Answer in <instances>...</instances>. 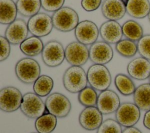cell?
Masks as SVG:
<instances>
[{
    "instance_id": "6da1fadb",
    "label": "cell",
    "mask_w": 150,
    "mask_h": 133,
    "mask_svg": "<svg viewBox=\"0 0 150 133\" xmlns=\"http://www.w3.org/2000/svg\"><path fill=\"white\" fill-rule=\"evenodd\" d=\"M63 84L67 91L72 93H79L88 83L87 73L80 66H71L63 75Z\"/></svg>"
},
{
    "instance_id": "7a4b0ae2",
    "label": "cell",
    "mask_w": 150,
    "mask_h": 133,
    "mask_svg": "<svg viewBox=\"0 0 150 133\" xmlns=\"http://www.w3.org/2000/svg\"><path fill=\"white\" fill-rule=\"evenodd\" d=\"M40 66L33 58L25 57L19 60L15 66L17 78L25 84H32L40 76Z\"/></svg>"
},
{
    "instance_id": "3957f363",
    "label": "cell",
    "mask_w": 150,
    "mask_h": 133,
    "mask_svg": "<svg viewBox=\"0 0 150 133\" xmlns=\"http://www.w3.org/2000/svg\"><path fill=\"white\" fill-rule=\"evenodd\" d=\"M52 18L54 28L62 32L74 30L80 22L77 12L69 6H63L53 12Z\"/></svg>"
},
{
    "instance_id": "277c9868",
    "label": "cell",
    "mask_w": 150,
    "mask_h": 133,
    "mask_svg": "<svg viewBox=\"0 0 150 133\" xmlns=\"http://www.w3.org/2000/svg\"><path fill=\"white\" fill-rule=\"evenodd\" d=\"M87 76L90 86L100 92L108 89L112 81L110 71L104 65H91L87 70Z\"/></svg>"
},
{
    "instance_id": "5b68a950",
    "label": "cell",
    "mask_w": 150,
    "mask_h": 133,
    "mask_svg": "<svg viewBox=\"0 0 150 133\" xmlns=\"http://www.w3.org/2000/svg\"><path fill=\"white\" fill-rule=\"evenodd\" d=\"M20 110L25 116L31 119H36L49 113L40 96L33 92H28L23 95Z\"/></svg>"
},
{
    "instance_id": "8992f818",
    "label": "cell",
    "mask_w": 150,
    "mask_h": 133,
    "mask_svg": "<svg viewBox=\"0 0 150 133\" xmlns=\"http://www.w3.org/2000/svg\"><path fill=\"white\" fill-rule=\"evenodd\" d=\"M45 103L47 111L57 118L67 117L71 109L69 99L64 94L58 92L47 96Z\"/></svg>"
},
{
    "instance_id": "52a82bcc",
    "label": "cell",
    "mask_w": 150,
    "mask_h": 133,
    "mask_svg": "<svg viewBox=\"0 0 150 133\" xmlns=\"http://www.w3.org/2000/svg\"><path fill=\"white\" fill-rule=\"evenodd\" d=\"M42 59L47 66L54 68L59 66L65 59V49L62 43L57 40L46 43L42 52Z\"/></svg>"
},
{
    "instance_id": "ba28073f",
    "label": "cell",
    "mask_w": 150,
    "mask_h": 133,
    "mask_svg": "<svg viewBox=\"0 0 150 133\" xmlns=\"http://www.w3.org/2000/svg\"><path fill=\"white\" fill-rule=\"evenodd\" d=\"M27 24L29 32L38 37L49 35L54 28L52 17L43 12H39L29 18Z\"/></svg>"
},
{
    "instance_id": "9c48e42d",
    "label": "cell",
    "mask_w": 150,
    "mask_h": 133,
    "mask_svg": "<svg viewBox=\"0 0 150 133\" xmlns=\"http://www.w3.org/2000/svg\"><path fill=\"white\" fill-rule=\"evenodd\" d=\"M23 99L21 91L14 86H6L0 90V109L6 113L20 108Z\"/></svg>"
},
{
    "instance_id": "30bf717a",
    "label": "cell",
    "mask_w": 150,
    "mask_h": 133,
    "mask_svg": "<svg viewBox=\"0 0 150 133\" xmlns=\"http://www.w3.org/2000/svg\"><path fill=\"white\" fill-rule=\"evenodd\" d=\"M99 35L100 31L97 24L88 20L80 22L74 29L77 41L86 46H91L96 42Z\"/></svg>"
},
{
    "instance_id": "8fae6325",
    "label": "cell",
    "mask_w": 150,
    "mask_h": 133,
    "mask_svg": "<svg viewBox=\"0 0 150 133\" xmlns=\"http://www.w3.org/2000/svg\"><path fill=\"white\" fill-rule=\"evenodd\" d=\"M140 116L139 107L135 103L129 102L121 104L115 111L116 120L125 128L134 127L138 122Z\"/></svg>"
},
{
    "instance_id": "7c38bea8",
    "label": "cell",
    "mask_w": 150,
    "mask_h": 133,
    "mask_svg": "<svg viewBox=\"0 0 150 133\" xmlns=\"http://www.w3.org/2000/svg\"><path fill=\"white\" fill-rule=\"evenodd\" d=\"M65 59L71 66H81L89 59V49L77 41H73L65 48Z\"/></svg>"
},
{
    "instance_id": "4fadbf2b",
    "label": "cell",
    "mask_w": 150,
    "mask_h": 133,
    "mask_svg": "<svg viewBox=\"0 0 150 133\" xmlns=\"http://www.w3.org/2000/svg\"><path fill=\"white\" fill-rule=\"evenodd\" d=\"M113 56L112 48L104 41H96L90 47L89 59L94 64H107L112 60Z\"/></svg>"
},
{
    "instance_id": "5bb4252c",
    "label": "cell",
    "mask_w": 150,
    "mask_h": 133,
    "mask_svg": "<svg viewBox=\"0 0 150 133\" xmlns=\"http://www.w3.org/2000/svg\"><path fill=\"white\" fill-rule=\"evenodd\" d=\"M29 32L27 23L23 19H16L7 26L5 37L11 44L18 45L28 38Z\"/></svg>"
},
{
    "instance_id": "9a60e30c",
    "label": "cell",
    "mask_w": 150,
    "mask_h": 133,
    "mask_svg": "<svg viewBox=\"0 0 150 133\" xmlns=\"http://www.w3.org/2000/svg\"><path fill=\"white\" fill-rule=\"evenodd\" d=\"M120 99L116 92L107 89L98 95L97 107L103 115L115 112L120 106Z\"/></svg>"
},
{
    "instance_id": "2e32d148",
    "label": "cell",
    "mask_w": 150,
    "mask_h": 133,
    "mask_svg": "<svg viewBox=\"0 0 150 133\" xmlns=\"http://www.w3.org/2000/svg\"><path fill=\"white\" fill-rule=\"evenodd\" d=\"M103 115L97 107H86L80 113L79 122L81 127L86 130H97L103 121Z\"/></svg>"
},
{
    "instance_id": "e0dca14e",
    "label": "cell",
    "mask_w": 150,
    "mask_h": 133,
    "mask_svg": "<svg viewBox=\"0 0 150 133\" xmlns=\"http://www.w3.org/2000/svg\"><path fill=\"white\" fill-rule=\"evenodd\" d=\"M101 10L108 20L117 21L127 13L126 4L123 0H104L101 4Z\"/></svg>"
},
{
    "instance_id": "ac0fdd59",
    "label": "cell",
    "mask_w": 150,
    "mask_h": 133,
    "mask_svg": "<svg viewBox=\"0 0 150 133\" xmlns=\"http://www.w3.org/2000/svg\"><path fill=\"white\" fill-rule=\"evenodd\" d=\"M127 71L129 76L133 79L145 80L150 76V61L142 57H137L128 64Z\"/></svg>"
},
{
    "instance_id": "d6986e66",
    "label": "cell",
    "mask_w": 150,
    "mask_h": 133,
    "mask_svg": "<svg viewBox=\"0 0 150 133\" xmlns=\"http://www.w3.org/2000/svg\"><path fill=\"white\" fill-rule=\"evenodd\" d=\"M99 31L103 41L110 44H117L122 40V26L117 21L107 20L104 22L100 26Z\"/></svg>"
},
{
    "instance_id": "ffe728a7",
    "label": "cell",
    "mask_w": 150,
    "mask_h": 133,
    "mask_svg": "<svg viewBox=\"0 0 150 133\" xmlns=\"http://www.w3.org/2000/svg\"><path fill=\"white\" fill-rule=\"evenodd\" d=\"M126 10L128 15L134 18H145L150 11V2L149 0H127Z\"/></svg>"
},
{
    "instance_id": "44dd1931",
    "label": "cell",
    "mask_w": 150,
    "mask_h": 133,
    "mask_svg": "<svg viewBox=\"0 0 150 133\" xmlns=\"http://www.w3.org/2000/svg\"><path fill=\"white\" fill-rule=\"evenodd\" d=\"M134 103L143 111L150 110V83H145L140 85L133 94Z\"/></svg>"
},
{
    "instance_id": "7402d4cb",
    "label": "cell",
    "mask_w": 150,
    "mask_h": 133,
    "mask_svg": "<svg viewBox=\"0 0 150 133\" xmlns=\"http://www.w3.org/2000/svg\"><path fill=\"white\" fill-rule=\"evenodd\" d=\"M44 44L40 37L32 36L25 39L21 44L19 48L21 52L28 57H35L42 52Z\"/></svg>"
},
{
    "instance_id": "603a6c76",
    "label": "cell",
    "mask_w": 150,
    "mask_h": 133,
    "mask_svg": "<svg viewBox=\"0 0 150 133\" xmlns=\"http://www.w3.org/2000/svg\"><path fill=\"white\" fill-rule=\"evenodd\" d=\"M18 9L13 0H0V23L9 24L16 19Z\"/></svg>"
},
{
    "instance_id": "cb8c5ba5",
    "label": "cell",
    "mask_w": 150,
    "mask_h": 133,
    "mask_svg": "<svg viewBox=\"0 0 150 133\" xmlns=\"http://www.w3.org/2000/svg\"><path fill=\"white\" fill-rule=\"evenodd\" d=\"M57 117L54 115L46 113L36 118L35 127L39 133H51L57 125Z\"/></svg>"
},
{
    "instance_id": "d4e9b609",
    "label": "cell",
    "mask_w": 150,
    "mask_h": 133,
    "mask_svg": "<svg viewBox=\"0 0 150 133\" xmlns=\"http://www.w3.org/2000/svg\"><path fill=\"white\" fill-rule=\"evenodd\" d=\"M18 13L24 17H32L39 13L42 8L40 0H17Z\"/></svg>"
},
{
    "instance_id": "484cf974",
    "label": "cell",
    "mask_w": 150,
    "mask_h": 133,
    "mask_svg": "<svg viewBox=\"0 0 150 133\" xmlns=\"http://www.w3.org/2000/svg\"><path fill=\"white\" fill-rule=\"evenodd\" d=\"M123 36L133 41H138L144 36V30L141 25L134 20L126 21L122 26Z\"/></svg>"
},
{
    "instance_id": "4316f807",
    "label": "cell",
    "mask_w": 150,
    "mask_h": 133,
    "mask_svg": "<svg viewBox=\"0 0 150 133\" xmlns=\"http://www.w3.org/2000/svg\"><path fill=\"white\" fill-rule=\"evenodd\" d=\"M114 84L118 92L124 96L134 94L136 89L135 85L130 77L123 74H118L115 76Z\"/></svg>"
},
{
    "instance_id": "83f0119b",
    "label": "cell",
    "mask_w": 150,
    "mask_h": 133,
    "mask_svg": "<svg viewBox=\"0 0 150 133\" xmlns=\"http://www.w3.org/2000/svg\"><path fill=\"white\" fill-rule=\"evenodd\" d=\"M54 82L53 79L47 75H40L35 82L33 86L34 93L40 97L49 96L53 89Z\"/></svg>"
},
{
    "instance_id": "f1b7e54d",
    "label": "cell",
    "mask_w": 150,
    "mask_h": 133,
    "mask_svg": "<svg viewBox=\"0 0 150 133\" xmlns=\"http://www.w3.org/2000/svg\"><path fill=\"white\" fill-rule=\"evenodd\" d=\"M115 50L121 56L131 58L138 52L137 44L129 39H122L115 44Z\"/></svg>"
},
{
    "instance_id": "f546056e",
    "label": "cell",
    "mask_w": 150,
    "mask_h": 133,
    "mask_svg": "<svg viewBox=\"0 0 150 133\" xmlns=\"http://www.w3.org/2000/svg\"><path fill=\"white\" fill-rule=\"evenodd\" d=\"M97 93L91 86H86L79 93L78 100L84 107H93L97 104Z\"/></svg>"
},
{
    "instance_id": "4dcf8cb0",
    "label": "cell",
    "mask_w": 150,
    "mask_h": 133,
    "mask_svg": "<svg viewBox=\"0 0 150 133\" xmlns=\"http://www.w3.org/2000/svg\"><path fill=\"white\" fill-rule=\"evenodd\" d=\"M121 125L115 120L108 118L103 121L97 133H122Z\"/></svg>"
},
{
    "instance_id": "1f68e13d",
    "label": "cell",
    "mask_w": 150,
    "mask_h": 133,
    "mask_svg": "<svg viewBox=\"0 0 150 133\" xmlns=\"http://www.w3.org/2000/svg\"><path fill=\"white\" fill-rule=\"evenodd\" d=\"M138 52L141 57L150 61V34L144 35L137 42Z\"/></svg>"
},
{
    "instance_id": "d6a6232c",
    "label": "cell",
    "mask_w": 150,
    "mask_h": 133,
    "mask_svg": "<svg viewBox=\"0 0 150 133\" xmlns=\"http://www.w3.org/2000/svg\"><path fill=\"white\" fill-rule=\"evenodd\" d=\"M42 8L49 12H54L62 8L65 0H40Z\"/></svg>"
},
{
    "instance_id": "836d02e7",
    "label": "cell",
    "mask_w": 150,
    "mask_h": 133,
    "mask_svg": "<svg viewBox=\"0 0 150 133\" xmlns=\"http://www.w3.org/2000/svg\"><path fill=\"white\" fill-rule=\"evenodd\" d=\"M1 43V52L0 61L2 62L6 60L9 56L11 53V43L5 38V36H0Z\"/></svg>"
},
{
    "instance_id": "e575fe53",
    "label": "cell",
    "mask_w": 150,
    "mask_h": 133,
    "mask_svg": "<svg viewBox=\"0 0 150 133\" xmlns=\"http://www.w3.org/2000/svg\"><path fill=\"white\" fill-rule=\"evenodd\" d=\"M102 4V0H81V7L87 12L97 10Z\"/></svg>"
},
{
    "instance_id": "d590c367",
    "label": "cell",
    "mask_w": 150,
    "mask_h": 133,
    "mask_svg": "<svg viewBox=\"0 0 150 133\" xmlns=\"http://www.w3.org/2000/svg\"><path fill=\"white\" fill-rule=\"evenodd\" d=\"M143 124L145 128L150 130V110L146 111L143 119Z\"/></svg>"
},
{
    "instance_id": "8d00e7d4",
    "label": "cell",
    "mask_w": 150,
    "mask_h": 133,
    "mask_svg": "<svg viewBox=\"0 0 150 133\" xmlns=\"http://www.w3.org/2000/svg\"><path fill=\"white\" fill-rule=\"evenodd\" d=\"M122 133H142V132L136 127H126L122 131Z\"/></svg>"
},
{
    "instance_id": "74e56055",
    "label": "cell",
    "mask_w": 150,
    "mask_h": 133,
    "mask_svg": "<svg viewBox=\"0 0 150 133\" xmlns=\"http://www.w3.org/2000/svg\"><path fill=\"white\" fill-rule=\"evenodd\" d=\"M148 20H149V21L150 22V11H149V14L148 15Z\"/></svg>"
},
{
    "instance_id": "f35d334b",
    "label": "cell",
    "mask_w": 150,
    "mask_h": 133,
    "mask_svg": "<svg viewBox=\"0 0 150 133\" xmlns=\"http://www.w3.org/2000/svg\"><path fill=\"white\" fill-rule=\"evenodd\" d=\"M149 83H150V76H149Z\"/></svg>"
},
{
    "instance_id": "ab89813d",
    "label": "cell",
    "mask_w": 150,
    "mask_h": 133,
    "mask_svg": "<svg viewBox=\"0 0 150 133\" xmlns=\"http://www.w3.org/2000/svg\"><path fill=\"white\" fill-rule=\"evenodd\" d=\"M33 133H36V132H33ZM38 133H39V132H38Z\"/></svg>"
}]
</instances>
